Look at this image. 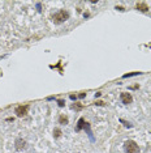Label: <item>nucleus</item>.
Instances as JSON below:
<instances>
[{"mask_svg": "<svg viewBox=\"0 0 151 153\" xmlns=\"http://www.w3.org/2000/svg\"><path fill=\"white\" fill-rule=\"evenodd\" d=\"M120 98H121L122 103H125V105H128V103H132V96H130V93H121V96H120Z\"/></svg>", "mask_w": 151, "mask_h": 153, "instance_id": "obj_3", "label": "nucleus"}, {"mask_svg": "<svg viewBox=\"0 0 151 153\" xmlns=\"http://www.w3.org/2000/svg\"><path fill=\"white\" fill-rule=\"evenodd\" d=\"M86 124H87V123H85L84 119H80V120H78V126H77V128H76V130H77V131H81L82 127H86Z\"/></svg>", "mask_w": 151, "mask_h": 153, "instance_id": "obj_6", "label": "nucleus"}, {"mask_svg": "<svg viewBox=\"0 0 151 153\" xmlns=\"http://www.w3.org/2000/svg\"><path fill=\"white\" fill-rule=\"evenodd\" d=\"M124 148H125V152L126 153H138L139 152V148H138V145H137V143L133 141V140L125 141Z\"/></svg>", "mask_w": 151, "mask_h": 153, "instance_id": "obj_1", "label": "nucleus"}, {"mask_svg": "<svg viewBox=\"0 0 151 153\" xmlns=\"http://www.w3.org/2000/svg\"><path fill=\"white\" fill-rule=\"evenodd\" d=\"M137 9H139V11H142V12H146L149 8H147V5L145 3H138V4H137Z\"/></svg>", "mask_w": 151, "mask_h": 153, "instance_id": "obj_5", "label": "nucleus"}, {"mask_svg": "<svg viewBox=\"0 0 151 153\" xmlns=\"http://www.w3.org/2000/svg\"><path fill=\"white\" fill-rule=\"evenodd\" d=\"M55 134H56V135H55V136H56V137H59V136H60V130H56V131H55Z\"/></svg>", "mask_w": 151, "mask_h": 153, "instance_id": "obj_9", "label": "nucleus"}, {"mask_svg": "<svg viewBox=\"0 0 151 153\" xmlns=\"http://www.w3.org/2000/svg\"><path fill=\"white\" fill-rule=\"evenodd\" d=\"M139 72H134V74H129V75H124V77H130V76H134V75H138Z\"/></svg>", "mask_w": 151, "mask_h": 153, "instance_id": "obj_7", "label": "nucleus"}, {"mask_svg": "<svg viewBox=\"0 0 151 153\" xmlns=\"http://www.w3.org/2000/svg\"><path fill=\"white\" fill-rule=\"evenodd\" d=\"M68 19H69V15H68V12H65V11H60L59 13L54 15V17H52V21H54L55 24H61V22L67 21Z\"/></svg>", "mask_w": 151, "mask_h": 153, "instance_id": "obj_2", "label": "nucleus"}, {"mask_svg": "<svg viewBox=\"0 0 151 153\" xmlns=\"http://www.w3.org/2000/svg\"><path fill=\"white\" fill-rule=\"evenodd\" d=\"M60 122H61V123H64V122H65V123H67L68 119H67V118H64V117H61V118H60Z\"/></svg>", "mask_w": 151, "mask_h": 153, "instance_id": "obj_8", "label": "nucleus"}, {"mask_svg": "<svg viewBox=\"0 0 151 153\" xmlns=\"http://www.w3.org/2000/svg\"><path fill=\"white\" fill-rule=\"evenodd\" d=\"M27 109H29L27 106H17L16 107V114L18 117H23V115H26Z\"/></svg>", "mask_w": 151, "mask_h": 153, "instance_id": "obj_4", "label": "nucleus"}]
</instances>
